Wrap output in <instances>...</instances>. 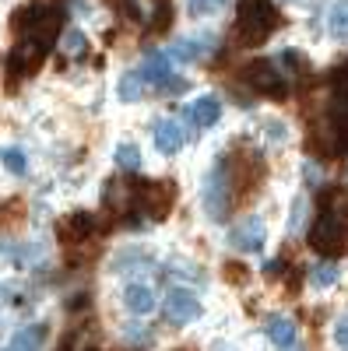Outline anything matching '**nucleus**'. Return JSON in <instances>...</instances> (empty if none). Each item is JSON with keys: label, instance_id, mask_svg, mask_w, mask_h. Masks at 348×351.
I'll list each match as a JSON object with an SVG mask.
<instances>
[{"label": "nucleus", "instance_id": "obj_23", "mask_svg": "<svg viewBox=\"0 0 348 351\" xmlns=\"http://www.w3.org/2000/svg\"><path fill=\"white\" fill-rule=\"evenodd\" d=\"M327 120L348 137V88H334V99L327 106Z\"/></svg>", "mask_w": 348, "mask_h": 351}, {"label": "nucleus", "instance_id": "obj_13", "mask_svg": "<svg viewBox=\"0 0 348 351\" xmlns=\"http://www.w3.org/2000/svg\"><path fill=\"white\" fill-rule=\"evenodd\" d=\"M187 120H190L197 130L218 127V120H222V99H218V95H197V99L187 106Z\"/></svg>", "mask_w": 348, "mask_h": 351}, {"label": "nucleus", "instance_id": "obj_19", "mask_svg": "<svg viewBox=\"0 0 348 351\" xmlns=\"http://www.w3.org/2000/svg\"><path fill=\"white\" fill-rule=\"evenodd\" d=\"M25 218H28V208H25V200H21V197H11V200L0 204V232H14V228H21Z\"/></svg>", "mask_w": 348, "mask_h": 351}, {"label": "nucleus", "instance_id": "obj_9", "mask_svg": "<svg viewBox=\"0 0 348 351\" xmlns=\"http://www.w3.org/2000/svg\"><path fill=\"white\" fill-rule=\"evenodd\" d=\"M92 232H95V218L89 211H71V215H64L60 221H56V239H60L67 250L89 243Z\"/></svg>", "mask_w": 348, "mask_h": 351}, {"label": "nucleus", "instance_id": "obj_17", "mask_svg": "<svg viewBox=\"0 0 348 351\" xmlns=\"http://www.w3.org/2000/svg\"><path fill=\"white\" fill-rule=\"evenodd\" d=\"M46 324H32V327H21L14 337H11V344H8V351H43V344H46Z\"/></svg>", "mask_w": 348, "mask_h": 351}, {"label": "nucleus", "instance_id": "obj_27", "mask_svg": "<svg viewBox=\"0 0 348 351\" xmlns=\"http://www.w3.org/2000/svg\"><path fill=\"white\" fill-rule=\"evenodd\" d=\"M60 49H64L67 56H81L84 49H89V36H84L81 28H71V32L60 36Z\"/></svg>", "mask_w": 348, "mask_h": 351}, {"label": "nucleus", "instance_id": "obj_12", "mask_svg": "<svg viewBox=\"0 0 348 351\" xmlns=\"http://www.w3.org/2000/svg\"><path fill=\"white\" fill-rule=\"evenodd\" d=\"M124 306L134 316H152L155 306H159V295L148 281H127L124 285Z\"/></svg>", "mask_w": 348, "mask_h": 351}, {"label": "nucleus", "instance_id": "obj_3", "mask_svg": "<svg viewBox=\"0 0 348 351\" xmlns=\"http://www.w3.org/2000/svg\"><path fill=\"white\" fill-rule=\"evenodd\" d=\"M310 246L324 260H338L348 253V221L334 215H321L310 225Z\"/></svg>", "mask_w": 348, "mask_h": 351}, {"label": "nucleus", "instance_id": "obj_21", "mask_svg": "<svg viewBox=\"0 0 348 351\" xmlns=\"http://www.w3.org/2000/svg\"><path fill=\"white\" fill-rule=\"evenodd\" d=\"M113 165L116 169H124V172H137L141 165H144V158H141V148L134 141H120L113 148Z\"/></svg>", "mask_w": 348, "mask_h": 351}, {"label": "nucleus", "instance_id": "obj_24", "mask_svg": "<svg viewBox=\"0 0 348 351\" xmlns=\"http://www.w3.org/2000/svg\"><path fill=\"white\" fill-rule=\"evenodd\" d=\"M222 278H225L229 285L243 288V285H250L253 271H250V263H243V260H225V263H222Z\"/></svg>", "mask_w": 348, "mask_h": 351}, {"label": "nucleus", "instance_id": "obj_8", "mask_svg": "<svg viewBox=\"0 0 348 351\" xmlns=\"http://www.w3.org/2000/svg\"><path fill=\"white\" fill-rule=\"evenodd\" d=\"M200 313H205V306H200V299L194 295L190 288H183V285L169 288V295H165V319L172 327L194 324V319H200Z\"/></svg>", "mask_w": 348, "mask_h": 351}, {"label": "nucleus", "instance_id": "obj_33", "mask_svg": "<svg viewBox=\"0 0 348 351\" xmlns=\"http://www.w3.org/2000/svg\"><path fill=\"white\" fill-rule=\"evenodd\" d=\"M8 256H11V246H8V243H0V263H4Z\"/></svg>", "mask_w": 348, "mask_h": 351}, {"label": "nucleus", "instance_id": "obj_28", "mask_svg": "<svg viewBox=\"0 0 348 351\" xmlns=\"http://www.w3.org/2000/svg\"><path fill=\"white\" fill-rule=\"evenodd\" d=\"M0 162H4L8 172H14V176H25L28 172V158H25L21 148H0Z\"/></svg>", "mask_w": 348, "mask_h": 351}, {"label": "nucleus", "instance_id": "obj_20", "mask_svg": "<svg viewBox=\"0 0 348 351\" xmlns=\"http://www.w3.org/2000/svg\"><path fill=\"white\" fill-rule=\"evenodd\" d=\"M278 67H281V74L285 77H310V60H306V53H299V49H281L278 53Z\"/></svg>", "mask_w": 348, "mask_h": 351}, {"label": "nucleus", "instance_id": "obj_25", "mask_svg": "<svg viewBox=\"0 0 348 351\" xmlns=\"http://www.w3.org/2000/svg\"><path fill=\"white\" fill-rule=\"evenodd\" d=\"M141 263H148V253L144 250H120L113 256V271H130V267H141Z\"/></svg>", "mask_w": 348, "mask_h": 351}, {"label": "nucleus", "instance_id": "obj_26", "mask_svg": "<svg viewBox=\"0 0 348 351\" xmlns=\"http://www.w3.org/2000/svg\"><path fill=\"white\" fill-rule=\"evenodd\" d=\"M222 8H229V0H187V14L190 18H211Z\"/></svg>", "mask_w": 348, "mask_h": 351}, {"label": "nucleus", "instance_id": "obj_22", "mask_svg": "<svg viewBox=\"0 0 348 351\" xmlns=\"http://www.w3.org/2000/svg\"><path fill=\"white\" fill-rule=\"evenodd\" d=\"M327 32L338 43H348V0H334L327 11Z\"/></svg>", "mask_w": 348, "mask_h": 351}, {"label": "nucleus", "instance_id": "obj_36", "mask_svg": "<svg viewBox=\"0 0 348 351\" xmlns=\"http://www.w3.org/2000/svg\"><path fill=\"white\" fill-rule=\"evenodd\" d=\"M4 351H8V348H4Z\"/></svg>", "mask_w": 348, "mask_h": 351}, {"label": "nucleus", "instance_id": "obj_29", "mask_svg": "<svg viewBox=\"0 0 348 351\" xmlns=\"http://www.w3.org/2000/svg\"><path fill=\"white\" fill-rule=\"evenodd\" d=\"M172 21H176V11H172V4H159V11H155V18H152V32L169 36V32H172Z\"/></svg>", "mask_w": 348, "mask_h": 351}, {"label": "nucleus", "instance_id": "obj_15", "mask_svg": "<svg viewBox=\"0 0 348 351\" xmlns=\"http://www.w3.org/2000/svg\"><path fill=\"white\" fill-rule=\"evenodd\" d=\"M306 281H310L313 291H327V288H334L341 281V267L334 260H321V263H313V267H310Z\"/></svg>", "mask_w": 348, "mask_h": 351}, {"label": "nucleus", "instance_id": "obj_11", "mask_svg": "<svg viewBox=\"0 0 348 351\" xmlns=\"http://www.w3.org/2000/svg\"><path fill=\"white\" fill-rule=\"evenodd\" d=\"M152 141H155V152H159V155L172 158V155L183 152L187 134H183V127L172 120V116H162V120L155 123V130H152Z\"/></svg>", "mask_w": 348, "mask_h": 351}, {"label": "nucleus", "instance_id": "obj_35", "mask_svg": "<svg viewBox=\"0 0 348 351\" xmlns=\"http://www.w3.org/2000/svg\"><path fill=\"white\" fill-rule=\"evenodd\" d=\"M84 351H99V348H84Z\"/></svg>", "mask_w": 348, "mask_h": 351}, {"label": "nucleus", "instance_id": "obj_2", "mask_svg": "<svg viewBox=\"0 0 348 351\" xmlns=\"http://www.w3.org/2000/svg\"><path fill=\"white\" fill-rule=\"evenodd\" d=\"M200 211L208 215V221H225L232 211V186L222 162H215L200 180Z\"/></svg>", "mask_w": 348, "mask_h": 351}, {"label": "nucleus", "instance_id": "obj_16", "mask_svg": "<svg viewBox=\"0 0 348 351\" xmlns=\"http://www.w3.org/2000/svg\"><path fill=\"white\" fill-rule=\"evenodd\" d=\"M316 204H321V215H334V218H345L348 221V190L345 186H338V183L334 186H324Z\"/></svg>", "mask_w": 348, "mask_h": 351}, {"label": "nucleus", "instance_id": "obj_5", "mask_svg": "<svg viewBox=\"0 0 348 351\" xmlns=\"http://www.w3.org/2000/svg\"><path fill=\"white\" fill-rule=\"evenodd\" d=\"M180 200V183L176 180H148L141 183V215H148L152 221H165Z\"/></svg>", "mask_w": 348, "mask_h": 351}, {"label": "nucleus", "instance_id": "obj_10", "mask_svg": "<svg viewBox=\"0 0 348 351\" xmlns=\"http://www.w3.org/2000/svg\"><path fill=\"white\" fill-rule=\"evenodd\" d=\"M264 334H268V341L278 351H299V327H296L292 316H281V313L268 316L264 319Z\"/></svg>", "mask_w": 348, "mask_h": 351}, {"label": "nucleus", "instance_id": "obj_14", "mask_svg": "<svg viewBox=\"0 0 348 351\" xmlns=\"http://www.w3.org/2000/svg\"><path fill=\"white\" fill-rule=\"evenodd\" d=\"M137 74L144 77V84H152V88H162L169 77H172V60H169V53H148L141 60Z\"/></svg>", "mask_w": 348, "mask_h": 351}, {"label": "nucleus", "instance_id": "obj_30", "mask_svg": "<svg viewBox=\"0 0 348 351\" xmlns=\"http://www.w3.org/2000/svg\"><path fill=\"white\" fill-rule=\"evenodd\" d=\"M306 211H310L306 197H296V200H292V208H288V221H285V228H288V232H299L303 221H306Z\"/></svg>", "mask_w": 348, "mask_h": 351}, {"label": "nucleus", "instance_id": "obj_1", "mask_svg": "<svg viewBox=\"0 0 348 351\" xmlns=\"http://www.w3.org/2000/svg\"><path fill=\"white\" fill-rule=\"evenodd\" d=\"M225 162H229L225 176H229V186H232V200L236 204L253 200V193L268 180V162L260 158L257 148H229Z\"/></svg>", "mask_w": 348, "mask_h": 351}, {"label": "nucleus", "instance_id": "obj_31", "mask_svg": "<svg viewBox=\"0 0 348 351\" xmlns=\"http://www.w3.org/2000/svg\"><path fill=\"white\" fill-rule=\"evenodd\" d=\"M124 341L130 348H148L152 344V330L141 327V324H130V327H124Z\"/></svg>", "mask_w": 348, "mask_h": 351}, {"label": "nucleus", "instance_id": "obj_32", "mask_svg": "<svg viewBox=\"0 0 348 351\" xmlns=\"http://www.w3.org/2000/svg\"><path fill=\"white\" fill-rule=\"evenodd\" d=\"M264 137H268L271 144H285V137H288L285 120H268V123H264Z\"/></svg>", "mask_w": 348, "mask_h": 351}, {"label": "nucleus", "instance_id": "obj_4", "mask_svg": "<svg viewBox=\"0 0 348 351\" xmlns=\"http://www.w3.org/2000/svg\"><path fill=\"white\" fill-rule=\"evenodd\" d=\"M240 81L253 95H264V99H285L288 95L285 92L288 84H285V74H281L278 60H250V64H243Z\"/></svg>", "mask_w": 348, "mask_h": 351}, {"label": "nucleus", "instance_id": "obj_34", "mask_svg": "<svg viewBox=\"0 0 348 351\" xmlns=\"http://www.w3.org/2000/svg\"><path fill=\"white\" fill-rule=\"evenodd\" d=\"M176 351H194V348H176Z\"/></svg>", "mask_w": 348, "mask_h": 351}, {"label": "nucleus", "instance_id": "obj_7", "mask_svg": "<svg viewBox=\"0 0 348 351\" xmlns=\"http://www.w3.org/2000/svg\"><path fill=\"white\" fill-rule=\"evenodd\" d=\"M225 243L232 250H240V253H260L264 243H268V228H264V221H260L257 215H250V218L236 221L225 232Z\"/></svg>", "mask_w": 348, "mask_h": 351}, {"label": "nucleus", "instance_id": "obj_6", "mask_svg": "<svg viewBox=\"0 0 348 351\" xmlns=\"http://www.w3.org/2000/svg\"><path fill=\"white\" fill-rule=\"evenodd\" d=\"M215 49H218L215 32H194V36H180L169 46V60L172 64H200V60H211Z\"/></svg>", "mask_w": 348, "mask_h": 351}, {"label": "nucleus", "instance_id": "obj_18", "mask_svg": "<svg viewBox=\"0 0 348 351\" xmlns=\"http://www.w3.org/2000/svg\"><path fill=\"white\" fill-rule=\"evenodd\" d=\"M144 77L137 74V71H127L120 81H116V99H120L124 106H134V102H141L144 99Z\"/></svg>", "mask_w": 348, "mask_h": 351}]
</instances>
